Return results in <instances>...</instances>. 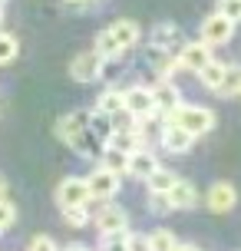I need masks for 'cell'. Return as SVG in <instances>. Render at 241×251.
<instances>
[{
  "label": "cell",
  "instance_id": "7a4b0ae2",
  "mask_svg": "<svg viewBox=\"0 0 241 251\" xmlns=\"http://www.w3.org/2000/svg\"><path fill=\"white\" fill-rule=\"evenodd\" d=\"M178 70H185V73H202L205 66L212 63V47L202 43V40H192V43H182V50H178Z\"/></svg>",
  "mask_w": 241,
  "mask_h": 251
},
{
  "label": "cell",
  "instance_id": "e0dca14e",
  "mask_svg": "<svg viewBox=\"0 0 241 251\" xmlns=\"http://www.w3.org/2000/svg\"><path fill=\"white\" fill-rule=\"evenodd\" d=\"M122 109H126V89L109 86L99 100H96V113H102V116H119Z\"/></svg>",
  "mask_w": 241,
  "mask_h": 251
},
{
  "label": "cell",
  "instance_id": "4dcf8cb0",
  "mask_svg": "<svg viewBox=\"0 0 241 251\" xmlns=\"http://www.w3.org/2000/svg\"><path fill=\"white\" fill-rule=\"evenodd\" d=\"M13 222H17V205L3 199V201H0V228L7 231V228H10Z\"/></svg>",
  "mask_w": 241,
  "mask_h": 251
},
{
  "label": "cell",
  "instance_id": "52a82bcc",
  "mask_svg": "<svg viewBox=\"0 0 241 251\" xmlns=\"http://www.w3.org/2000/svg\"><path fill=\"white\" fill-rule=\"evenodd\" d=\"M86 188H89V199L106 201V199H113L116 192H119V176L99 165V169H96V172L86 178Z\"/></svg>",
  "mask_w": 241,
  "mask_h": 251
},
{
  "label": "cell",
  "instance_id": "3957f363",
  "mask_svg": "<svg viewBox=\"0 0 241 251\" xmlns=\"http://www.w3.org/2000/svg\"><path fill=\"white\" fill-rule=\"evenodd\" d=\"M56 205L60 208H86L89 205V188H86V178H63L56 185Z\"/></svg>",
  "mask_w": 241,
  "mask_h": 251
},
{
  "label": "cell",
  "instance_id": "ffe728a7",
  "mask_svg": "<svg viewBox=\"0 0 241 251\" xmlns=\"http://www.w3.org/2000/svg\"><path fill=\"white\" fill-rule=\"evenodd\" d=\"M178 178L172 176V172H169V169H162V165H159V169H155L152 176L145 178V185H149V192H152V195H169V192H172V185H175Z\"/></svg>",
  "mask_w": 241,
  "mask_h": 251
},
{
  "label": "cell",
  "instance_id": "44dd1931",
  "mask_svg": "<svg viewBox=\"0 0 241 251\" xmlns=\"http://www.w3.org/2000/svg\"><path fill=\"white\" fill-rule=\"evenodd\" d=\"M215 93H221V96H238V93H241V66H238V63H231V66H225V76H221V86H218Z\"/></svg>",
  "mask_w": 241,
  "mask_h": 251
},
{
  "label": "cell",
  "instance_id": "484cf974",
  "mask_svg": "<svg viewBox=\"0 0 241 251\" xmlns=\"http://www.w3.org/2000/svg\"><path fill=\"white\" fill-rule=\"evenodd\" d=\"M102 169H109V172H126V155H119V152H109L102 149Z\"/></svg>",
  "mask_w": 241,
  "mask_h": 251
},
{
  "label": "cell",
  "instance_id": "277c9868",
  "mask_svg": "<svg viewBox=\"0 0 241 251\" xmlns=\"http://www.w3.org/2000/svg\"><path fill=\"white\" fill-rule=\"evenodd\" d=\"M235 37V24H231L228 17H221V13H208L202 24V43H208V47H221V43H228V40Z\"/></svg>",
  "mask_w": 241,
  "mask_h": 251
},
{
  "label": "cell",
  "instance_id": "8992f818",
  "mask_svg": "<svg viewBox=\"0 0 241 251\" xmlns=\"http://www.w3.org/2000/svg\"><path fill=\"white\" fill-rule=\"evenodd\" d=\"M205 205H208L215 215H225V212H231V208L238 205V192H235L231 182H215V185L205 192Z\"/></svg>",
  "mask_w": 241,
  "mask_h": 251
},
{
  "label": "cell",
  "instance_id": "d6a6232c",
  "mask_svg": "<svg viewBox=\"0 0 241 251\" xmlns=\"http://www.w3.org/2000/svg\"><path fill=\"white\" fill-rule=\"evenodd\" d=\"M126 251H152V245H149V238H145V235H136V231H129Z\"/></svg>",
  "mask_w": 241,
  "mask_h": 251
},
{
  "label": "cell",
  "instance_id": "ac0fdd59",
  "mask_svg": "<svg viewBox=\"0 0 241 251\" xmlns=\"http://www.w3.org/2000/svg\"><path fill=\"white\" fill-rule=\"evenodd\" d=\"M109 33L116 37V43H119L122 50H129V47L139 43V24H136V20H116V24L109 26Z\"/></svg>",
  "mask_w": 241,
  "mask_h": 251
},
{
  "label": "cell",
  "instance_id": "7402d4cb",
  "mask_svg": "<svg viewBox=\"0 0 241 251\" xmlns=\"http://www.w3.org/2000/svg\"><path fill=\"white\" fill-rule=\"evenodd\" d=\"M221 76H225V63L212 60V63H208V66L202 70V73H198V79H202V86L218 89V86H221Z\"/></svg>",
  "mask_w": 241,
  "mask_h": 251
},
{
  "label": "cell",
  "instance_id": "60d3db41",
  "mask_svg": "<svg viewBox=\"0 0 241 251\" xmlns=\"http://www.w3.org/2000/svg\"><path fill=\"white\" fill-rule=\"evenodd\" d=\"M238 96H241V93H238Z\"/></svg>",
  "mask_w": 241,
  "mask_h": 251
},
{
  "label": "cell",
  "instance_id": "1f68e13d",
  "mask_svg": "<svg viewBox=\"0 0 241 251\" xmlns=\"http://www.w3.org/2000/svg\"><path fill=\"white\" fill-rule=\"evenodd\" d=\"M126 238H129V231L106 235V238H102V251H126Z\"/></svg>",
  "mask_w": 241,
  "mask_h": 251
},
{
  "label": "cell",
  "instance_id": "5b68a950",
  "mask_svg": "<svg viewBox=\"0 0 241 251\" xmlns=\"http://www.w3.org/2000/svg\"><path fill=\"white\" fill-rule=\"evenodd\" d=\"M102 66H106V63H102L93 50H83V53H76V56H73L70 73H73V79H76V83H93V79H99V76H102Z\"/></svg>",
  "mask_w": 241,
  "mask_h": 251
},
{
  "label": "cell",
  "instance_id": "8fae6325",
  "mask_svg": "<svg viewBox=\"0 0 241 251\" xmlns=\"http://www.w3.org/2000/svg\"><path fill=\"white\" fill-rule=\"evenodd\" d=\"M126 113H132L136 119H145V116H152V113H155L152 89H145V86H132V89H126Z\"/></svg>",
  "mask_w": 241,
  "mask_h": 251
},
{
  "label": "cell",
  "instance_id": "d4e9b609",
  "mask_svg": "<svg viewBox=\"0 0 241 251\" xmlns=\"http://www.w3.org/2000/svg\"><path fill=\"white\" fill-rule=\"evenodd\" d=\"M149 245H152V251H172L178 241H175V235H172L169 228H159L155 235H149Z\"/></svg>",
  "mask_w": 241,
  "mask_h": 251
},
{
  "label": "cell",
  "instance_id": "e575fe53",
  "mask_svg": "<svg viewBox=\"0 0 241 251\" xmlns=\"http://www.w3.org/2000/svg\"><path fill=\"white\" fill-rule=\"evenodd\" d=\"M63 251H89V248H86V245H66Z\"/></svg>",
  "mask_w": 241,
  "mask_h": 251
},
{
  "label": "cell",
  "instance_id": "30bf717a",
  "mask_svg": "<svg viewBox=\"0 0 241 251\" xmlns=\"http://www.w3.org/2000/svg\"><path fill=\"white\" fill-rule=\"evenodd\" d=\"M102 149H109V152H119V155H132V152H139L142 149V136H139V129H113V136L106 139V146Z\"/></svg>",
  "mask_w": 241,
  "mask_h": 251
},
{
  "label": "cell",
  "instance_id": "83f0119b",
  "mask_svg": "<svg viewBox=\"0 0 241 251\" xmlns=\"http://www.w3.org/2000/svg\"><path fill=\"white\" fill-rule=\"evenodd\" d=\"M26 251H60V248H56V241L50 235H33L26 241Z\"/></svg>",
  "mask_w": 241,
  "mask_h": 251
},
{
  "label": "cell",
  "instance_id": "7c38bea8",
  "mask_svg": "<svg viewBox=\"0 0 241 251\" xmlns=\"http://www.w3.org/2000/svg\"><path fill=\"white\" fill-rule=\"evenodd\" d=\"M152 100H155V109H165V113L172 116L182 106V93H178L175 83H169V79H159L152 86Z\"/></svg>",
  "mask_w": 241,
  "mask_h": 251
},
{
  "label": "cell",
  "instance_id": "d590c367",
  "mask_svg": "<svg viewBox=\"0 0 241 251\" xmlns=\"http://www.w3.org/2000/svg\"><path fill=\"white\" fill-rule=\"evenodd\" d=\"M172 251H198V248H195V245H175Z\"/></svg>",
  "mask_w": 241,
  "mask_h": 251
},
{
  "label": "cell",
  "instance_id": "6da1fadb",
  "mask_svg": "<svg viewBox=\"0 0 241 251\" xmlns=\"http://www.w3.org/2000/svg\"><path fill=\"white\" fill-rule=\"evenodd\" d=\"M169 123L182 126L192 139H198V136H205V132H212V129H215V113H212V109H205V106H185V102H182L175 113L169 116Z\"/></svg>",
  "mask_w": 241,
  "mask_h": 251
},
{
  "label": "cell",
  "instance_id": "d6986e66",
  "mask_svg": "<svg viewBox=\"0 0 241 251\" xmlns=\"http://www.w3.org/2000/svg\"><path fill=\"white\" fill-rule=\"evenodd\" d=\"M93 53H96L102 63H106V60H116V56L122 53V47H119V43H116V37L109 33V26H106L99 37H96V43H93Z\"/></svg>",
  "mask_w": 241,
  "mask_h": 251
},
{
  "label": "cell",
  "instance_id": "8d00e7d4",
  "mask_svg": "<svg viewBox=\"0 0 241 251\" xmlns=\"http://www.w3.org/2000/svg\"><path fill=\"white\" fill-rule=\"evenodd\" d=\"M63 3H70V7H83V3H89V0H63Z\"/></svg>",
  "mask_w": 241,
  "mask_h": 251
},
{
  "label": "cell",
  "instance_id": "74e56055",
  "mask_svg": "<svg viewBox=\"0 0 241 251\" xmlns=\"http://www.w3.org/2000/svg\"><path fill=\"white\" fill-rule=\"evenodd\" d=\"M0 201H3V182H0Z\"/></svg>",
  "mask_w": 241,
  "mask_h": 251
},
{
  "label": "cell",
  "instance_id": "cb8c5ba5",
  "mask_svg": "<svg viewBox=\"0 0 241 251\" xmlns=\"http://www.w3.org/2000/svg\"><path fill=\"white\" fill-rule=\"evenodd\" d=\"M89 132L99 139L102 146H106V139L113 136V126H109V116H102V113H93L89 116Z\"/></svg>",
  "mask_w": 241,
  "mask_h": 251
},
{
  "label": "cell",
  "instance_id": "603a6c76",
  "mask_svg": "<svg viewBox=\"0 0 241 251\" xmlns=\"http://www.w3.org/2000/svg\"><path fill=\"white\" fill-rule=\"evenodd\" d=\"M17 53H20V43H17V37L0 30V66L13 63V60H17Z\"/></svg>",
  "mask_w": 241,
  "mask_h": 251
},
{
  "label": "cell",
  "instance_id": "9c48e42d",
  "mask_svg": "<svg viewBox=\"0 0 241 251\" xmlns=\"http://www.w3.org/2000/svg\"><path fill=\"white\" fill-rule=\"evenodd\" d=\"M89 116H93L89 109H76V113L63 116V119L56 123V136L63 139V142H70V146H73V142H76V139L89 129Z\"/></svg>",
  "mask_w": 241,
  "mask_h": 251
},
{
  "label": "cell",
  "instance_id": "4316f807",
  "mask_svg": "<svg viewBox=\"0 0 241 251\" xmlns=\"http://www.w3.org/2000/svg\"><path fill=\"white\" fill-rule=\"evenodd\" d=\"M218 13L228 17L231 24H238L241 20V0H218Z\"/></svg>",
  "mask_w": 241,
  "mask_h": 251
},
{
  "label": "cell",
  "instance_id": "f1b7e54d",
  "mask_svg": "<svg viewBox=\"0 0 241 251\" xmlns=\"http://www.w3.org/2000/svg\"><path fill=\"white\" fill-rule=\"evenodd\" d=\"M96 146H99V139L93 136V132H89V129H86V132H83V136L76 139V142H73V149H76L79 155H89V152L96 149Z\"/></svg>",
  "mask_w": 241,
  "mask_h": 251
},
{
  "label": "cell",
  "instance_id": "836d02e7",
  "mask_svg": "<svg viewBox=\"0 0 241 251\" xmlns=\"http://www.w3.org/2000/svg\"><path fill=\"white\" fill-rule=\"evenodd\" d=\"M149 212L152 215H165V212H172V205H169L165 195H152V199H149Z\"/></svg>",
  "mask_w": 241,
  "mask_h": 251
},
{
  "label": "cell",
  "instance_id": "ba28073f",
  "mask_svg": "<svg viewBox=\"0 0 241 251\" xmlns=\"http://www.w3.org/2000/svg\"><path fill=\"white\" fill-rule=\"evenodd\" d=\"M96 228H99V235H119V231H126L129 228V215L126 208H119V205H102L99 215H96Z\"/></svg>",
  "mask_w": 241,
  "mask_h": 251
},
{
  "label": "cell",
  "instance_id": "f35d334b",
  "mask_svg": "<svg viewBox=\"0 0 241 251\" xmlns=\"http://www.w3.org/2000/svg\"><path fill=\"white\" fill-rule=\"evenodd\" d=\"M0 24H3V7H0Z\"/></svg>",
  "mask_w": 241,
  "mask_h": 251
},
{
  "label": "cell",
  "instance_id": "ab89813d",
  "mask_svg": "<svg viewBox=\"0 0 241 251\" xmlns=\"http://www.w3.org/2000/svg\"><path fill=\"white\" fill-rule=\"evenodd\" d=\"M0 235H3V228H0Z\"/></svg>",
  "mask_w": 241,
  "mask_h": 251
},
{
  "label": "cell",
  "instance_id": "4fadbf2b",
  "mask_svg": "<svg viewBox=\"0 0 241 251\" xmlns=\"http://www.w3.org/2000/svg\"><path fill=\"white\" fill-rule=\"evenodd\" d=\"M149 43H152L155 50L169 53L175 43H185V37H182V30H178L175 24H155L152 33H149Z\"/></svg>",
  "mask_w": 241,
  "mask_h": 251
},
{
  "label": "cell",
  "instance_id": "9a60e30c",
  "mask_svg": "<svg viewBox=\"0 0 241 251\" xmlns=\"http://www.w3.org/2000/svg\"><path fill=\"white\" fill-rule=\"evenodd\" d=\"M165 199H169V205H172V208L185 212V208H192V205H198V192H195V185H192V182L178 178L175 185H172V192H169Z\"/></svg>",
  "mask_w": 241,
  "mask_h": 251
},
{
  "label": "cell",
  "instance_id": "2e32d148",
  "mask_svg": "<svg viewBox=\"0 0 241 251\" xmlns=\"http://www.w3.org/2000/svg\"><path fill=\"white\" fill-rule=\"evenodd\" d=\"M192 142H195V139H192L189 132L182 129V126L165 123V129H162V146H165L169 152H178V155H182V152H189V149H192Z\"/></svg>",
  "mask_w": 241,
  "mask_h": 251
},
{
  "label": "cell",
  "instance_id": "f546056e",
  "mask_svg": "<svg viewBox=\"0 0 241 251\" xmlns=\"http://www.w3.org/2000/svg\"><path fill=\"white\" fill-rule=\"evenodd\" d=\"M63 218H66V225H73V228L89 225V212H86V208H66Z\"/></svg>",
  "mask_w": 241,
  "mask_h": 251
},
{
  "label": "cell",
  "instance_id": "5bb4252c",
  "mask_svg": "<svg viewBox=\"0 0 241 251\" xmlns=\"http://www.w3.org/2000/svg\"><path fill=\"white\" fill-rule=\"evenodd\" d=\"M159 169V159H155L149 149H139V152H132L126 159V172L129 176H136V178H149Z\"/></svg>",
  "mask_w": 241,
  "mask_h": 251
}]
</instances>
